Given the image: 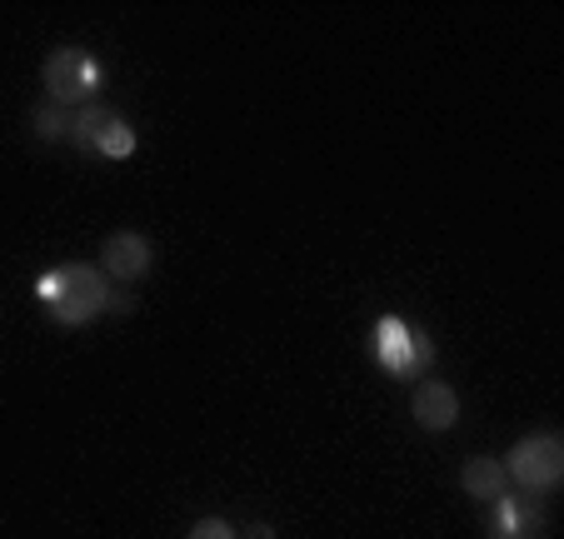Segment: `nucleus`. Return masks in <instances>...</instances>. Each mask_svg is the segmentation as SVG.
I'll use <instances>...</instances> for the list:
<instances>
[{
    "instance_id": "9b49d317",
    "label": "nucleus",
    "mask_w": 564,
    "mask_h": 539,
    "mask_svg": "<svg viewBox=\"0 0 564 539\" xmlns=\"http://www.w3.org/2000/svg\"><path fill=\"white\" fill-rule=\"evenodd\" d=\"M185 539H240V535H235V529L225 525V519H195L191 535H185Z\"/></svg>"
},
{
    "instance_id": "9d476101",
    "label": "nucleus",
    "mask_w": 564,
    "mask_h": 539,
    "mask_svg": "<svg viewBox=\"0 0 564 539\" xmlns=\"http://www.w3.org/2000/svg\"><path fill=\"white\" fill-rule=\"evenodd\" d=\"M31 126H35V136L41 140H65L70 136V110L55 106V100H45V106H35Z\"/></svg>"
},
{
    "instance_id": "7ed1b4c3",
    "label": "nucleus",
    "mask_w": 564,
    "mask_h": 539,
    "mask_svg": "<svg viewBox=\"0 0 564 539\" xmlns=\"http://www.w3.org/2000/svg\"><path fill=\"white\" fill-rule=\"evenodd\" d=\"M375 359L394 380H415V375H425L435 365V345H430V335L420 325H410L400 315H384L375 325Z\"/></svg>"
},
{
    "instance_id": "39448f33",
    "label": "nucleus",
    "mask_w": 564,
    "mask_h": 539,
    "mask_svg": "<svg viewBox=\"0 0 564 539\" xmlns=\"http://www.w3.org/2000/svg\"><path fill=\"white\" fill-rule=\"evenodd\" d=\"M70 140L80 150H96L106 160H126L135 150V130L116 116L110 106H80L70 116Z\"/></svg>"
},
{
    "instance_id": "1a4fd4ad",
    "label": "nucleus",
    "mask_w": 564,
    "mask_h": 539,
    "mask_svg": "<svg viewBox=\"0 0 564 539\" xmlns=\"http://www.w3.org/2000/svg\"><path fill=\"white\" fill-rule=\"evenodd\" d=\"M459 485H465V495L479 499V505H495L500 495H510V475H505V465H500V460H490V455L465 460Z\"/></svg>"
},
{
    "instance_id": "f8f14e48",
    "label": "nucleus",
    "mask_w": 564,
    "mask_h": 539,
    "mask_svg": "<svg viewBox=\"0 0 564 539\" xmlns=\"http://www.w3.org/2000/svg\"><path fill=\"white\" fill-rule=\"evenodd\" d=\"M250 539H275V535H270V525H256L250 529Z\"/></svg>"
},
{
    "instance_id": "f257e3e1",
    "label": "nucleus",
    "mask_w": 564,
    "mask_h": 539,
    "mask_svg": "<svg viewBox=\"0 0 564 539\" xmlns=\"http://www.w3.org/2000/svg\"><path fill=\"white\" fill-rule=\"evenodd\" d=\"M35 295L55 325H86L110 305V285L96 265H55L35 280Z\"/></svg>"
},
{
    "instance_id": "f03ea898",
    "label": "nucleus",
    "mask_w": 564,
    "mask_h": 539,
    "mask_svg": "<svg viewBox=\"0 0 564 539\" xmlns=\"http://www.w3.org/2000/svg\"><path fill=\"white\" fill-rule=\"evenodd\" d=\"M500 465L510 475V485H520V495H530V499L554 495L564 479V444L554 434H524Z\"/></svg>"
},
{
    "instance_id": "20e7f679",
    "label": "nucleus",
    "mask_w": 564,
    "mask_h": 539,
    "mask_svg": "<svg viewBox=\"0 0 564 539\" xmlns=\"http://www.w3.org/2000/svg\"><path fill=\"white\" fill-rule=\"evenodd\" d=\"M45 90H51L55 106H96V90H100V61L80 45H61V51L45 55Z\"/></svg>"
},
{
    "instance_id": "0eeeda50",
    "label": "nucleus",
    "mask_w": 564,
    "mask_h": 539,
    "mask_svg": "<svg viewBox=\"0 0 564 539\" xmlns=\"http://www.w3.org/2000/svg\"><path fill=\"white\" fill-rule=\"evenodd\" d=\"M490 539H544V509L530 495H500L490 505Z\"/></svg>"
},
{
    "instance_id": "423d86ee",
    "label": "nucleus",
    "mask_w": 564,
    "mask_h": 539,
    "mask_svg": "<svg viewBox=\"0 0 564 539\" xmlns=\"http://www.w3.org/2000/svg\"><path fill=\"white\" fill-rule=\"evenodd\" d=\"M150 270V240L140 230H116L100 245V276L106 280H140Z\"/></svg>"
},
{
    "instance_id": "6e6552de",
    "label": "nucleus",
    "mask_w": 564,
    "mask_h": 539,
    "mask_svg": "<svg viewBox=\"0 0 564 539\" xmlns=\"http://www.w3.org/2000/svg\"><path fill=\"white\" fill-rule=\"evenodd\" d=\"M410 414H415V424H420V430H430V434L455 430L459 395L449 390L445 380H425V385H415V395H410Z\"/></svg>"
}]
</instances>
